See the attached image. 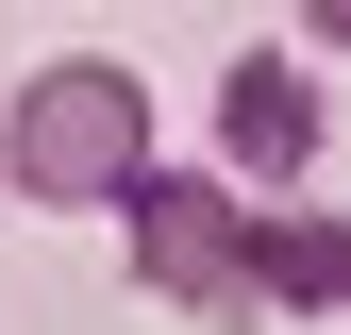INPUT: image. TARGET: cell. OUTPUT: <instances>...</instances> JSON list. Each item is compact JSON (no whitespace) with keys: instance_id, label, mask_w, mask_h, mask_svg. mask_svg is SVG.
<instances>
[{"instance_id":"cell-1","label":"cell","mask_w":351,"mask_h":335,"mask_svg":"<svg viewBox=\"0 0 351 335\" xmlns=\"http://www.w3.org/2000/svg\"><path fill=\"white\" fill-rule=\"evenodd\" d=\"M0 185L34 201V218H117V201L151 185V84L134 67H34L17 117H0Z\"/></svg>"},{"instance_id":"cell-2","label":"cell","mask_w":351,"mask_h":335,"mask_svg":"<svg viewBox=\"0 0 351 335\" xmlns=\"http://www.w3.org/2000/svg\"><path fill=\"white\" fill-rule=\"evenodd\" d=\"M117 235H134V285H151V302L217 319V302H234V251H251V185H234L217 151H201V168L151 151V185L117 201Z\"/></svg>"},{"instance_id":"cell-3","label":"cell","mask_w":351,"mask_h":335,"mask_svg":"<svg viewBox=\"0 0 351 335\" xmlns=\"http://www.w3.org/2000/svg\"><path fill=\"white\" fill-rule=\"evenodd\" d=\"M217 168H234L251 201H285L301 168H318V67L301 51H234L217 67Z\"/></svg>"},{"instance_id":"cell-4","label":"cell","mask_w":351,"mask_h":335,"mask_svg":"<svg viewBox=\"0 0 351 335\" xmlns=\"http://www.w3.org/2000/svg\"><path fill=\"white\" fill-rule=\"evenodd\" d=\"M234 302H268V319H351V218L335 201H251V251H234Z\"/></svg>"},{"instance_id":"cell-5","label":"cell","mask_w":351,"mask_h":335,"mask_svg":"<svg viewBox=\"0 0 351 335\" xmlns=\"http://www.w3.org/2000/svg\"><path fill=\"white\" fill-rule=\"evenodd\" d=\"M301 17V51H351V0H285Z\"/></svg>"}]
</instances>
